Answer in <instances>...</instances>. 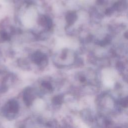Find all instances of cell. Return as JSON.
I'll use <instances>...</instances> for the list:
<instances>
[{"label":"cell","instance_id":"3957f363","mask_svg":"<svg viewBox=\"0 0 128 128\" xmlns=\"http://www.w3.org/2000/svg\"><path fill=\"white\" fill-rule=\"evenodd\" d=\"M67 21L69 24H73L77 19V16L75 13H70L68 14L67 17Z\"/></svg>","mask_w":128,"mask_h":128},{"label":"cell","instance_id":"6da1fadb","mask_svg":"<svg viewBox=\"0 0 128 128\" xmlns=\"http://www.w3.org/2000/svg\"><path fill=\"white\" fill-rule=\"evenodd\" d=\"M44 56L42 54L38 52L34 55V60L37 64H40L44 60Z\"/></svg>","mask_w":128,"mask_h":128},{"label":"cell","instance_id":"7a4b0ae2","mask_svg":"<svg viewBox=\"0 0 128 128\" xmlns=\"http://www.w3.org/2000/svg\"><path fill=\"white\" fill-rule=\"evenodd\" d=\"M10 111L11 113H16L18 111V105L15 101H12L9 106Z\"/></svg>","mask_w":128,"mask_h":128}]
</instances>
